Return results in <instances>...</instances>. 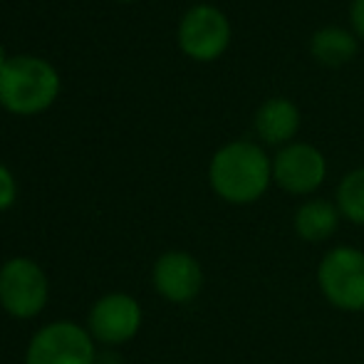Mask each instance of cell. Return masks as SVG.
<instances>
[{"instance_id": "6", "label": "cell", "mask_w": 364, "mask_h": 364, "mask_svg": "<svg viewBox=\"0 0 364 364\" xmlns=\"http://www.w3.org/2000/svg\"><path fill=\"white\" fill-rule=\"evenodd\" d=\"M233 30L228 15L211 3L191 5L178 20L176 40L186 58L196 63H213L228 50Z\"/></svg>"}, {"instance_id": "10", "label": "cell", "mask_w": 364, "mask_h": 364, "mask_svg": "<svg viewBox=\"0 0 364 364\" xmlns=\"http://www.w3.org/2000/svg\"><path fill=\"white\" fill-rule=\"evenodd\" d=\"M302 124V114L297 105L288 97H270L255 109L253 127L255 134L263 144L270 146H288L295 141Z\"/></svg>"}, {"instance_id": "11", "label": "cell", "mask_w": 364, "mask_h": 364, "mask_svg": "<svg viewBox=\"0 0 364 364\" xmlns=\"http://www.w3.org/2000/svg\"><path fill=\"white\" fill-rule=\"evenodd\" d=\"M342 213L335 201L327 198H310V201L300 203L292 216V230L302 243H327L340 228Z\"/></svg>"}, {"instance_id": "17", "label": "cell", "mask_w": 364, "mask_h": 364, "mask_svg": "<svg viewBox=\"0 0 364 364\" xmlns=\"http://www.w3.org/2000/svg\"><path fill=\"white\" fill-rule=\"evenodd\" d=\"M119 3H134V0H119Z\"/></svg>"}, {"instance_id": "13", "label": "cell", "mask_w": 364, "mask_h": 364, "mask_svg": "<svg viewBox=\"0 0 364 364\" xmlns=\"http://www.w3.org/2000/svg\"><path fill=\"white\" fill-rule=\"evenodd\" d=\"M335 203L342 218L355 225H364V166H357L345 173L335 193Z\"/></svg>"}, {"instance_id": "14", "label": "cell", "mask_w": 364, "mask_h": 364, "mask_svg": "<svg viewBox=\"0 0 364 364\" xmlns=\"http://www.w3.org/2000/svg\"><path fill=\"white\" fill-rule=\"evenodd\" d=\"M18 198V181L5 164H0V211H8Z\"/></svg>"}, {"instance_id": "16", "label": "cell", "mask_w": 364, "mask_h": 364, "mask_svg": "<svg viewBox=\"0 0 364 364\" xmlns=\"http://www.w3.org/2000/svg\"><path fill=\"white\" fill-rule=\"evenodd\" d=\"M8 58H10V55H8V53H5L3 43H0V68H3V65H5V63H8Z\"/></svg>"}, {"instance_id": "5", "label": "cell", "mask_w": 364, "mask_h": 364, "mask_svg": "<svg viewBox=\"0 0 364 364\" xmlns=\"http://www.w3.org/2000/svg\"><path fill=\"white\" fill-rule=\"evenodd\" d=\"M97 345L90 330L70 320L40 327L25 350V364H97Z\"/></svg>"}, {"instance_id": "7", "label": "cell", "mask_w": 364, "mask_h": 364, "mask_svg": "<svg viewBox=\"0 0 364 364\" xmlns=\"http://www.w3.org/2000/svg\"><path fill=\"white\" fill-rule=\"evenodd\" d=\"M144 322L139 300L129 292H107L92 305L87 315V330L95 342L105 347H119L134 340Z\"/></svg>"}, {"instance_id": "15", "label": "cell", "mask_w": 364, "mask_h": 364, "mask_svg": "<svg viewBox=\"0 0 364 364\" xmlns=\"http://www.w3.org/2000/svg\"><path fill=\"white\" fill-rule=\"evenodd\" d=\"M350 20H352V30H355V35L364 38V0H352Z\"/></svg>"}, {"instance_id": "2", "label": "cell", "mask_w": 364, "mask_h": 364, "mask_svg": "<svg viewBox=\"0 0 364 364\" xmlns=\"http://www.w3.org/2000/svg\"><path fill=\"white\" fill-rule=\"evenodd\" d=\"M60 73L40 55H13L0 68V105L13 114L45 112L60 95Z\"/></svg>"}, {"instance_id": "12", "label": "cell", "mask_w": 364, "mask_h": 364, "mask_svg": "<svg viewBox=\"0 0 364 364\" xmlns=\"http://www.w3.org/2000/svg\"><path fill=\"white\" fill-rule=\"evenodd\" d=\"M357 50H360L357 35L340 25L317 28L310 38V55L327 68H342V65L352 63Z\"/></svg>"}, {"instance_id": "8", "label": "cell", "mask_w": 364, "mask_h": 364, "mask_svg": "<svg viewBox=\"0 0 364 364\" xmlns=\"http://www.w3.org/2000/svg\"><path fill=\"white\" fill-rule=\"evenodd\" d=\"M327 159L315 144L292 141L273 156V183L290 196H310L325 183Z\"/></svg>"}, {"instance_id": "9", "label": "cell", "mask_w": 364, "mask_h": 364, "mask_svg": "<svg viewBox=\"0 0 364 364\" xmlns=\"http://www.w3.org/2000/svg\"><path fill=\"white\" fill-rule=\"evenodd\" d=\"M154 290L173 305H188L203 290V268L186 250H166L151 268Z\"/></svg>"}, {"instance_id": "1", "label": "cell", "mask_w": 364, "mask_h": 364, "mask_svg": "<svg viewBox=\"0 0 364 364\" xmlns=\"http://www.w3.org/2000/svg\"><path fill=\"white\" fill-rule=\"evenodd\" d=\"M208 183L220 201L230 206H250L260 201L273 183V159L258 141H228L211 156Z\"/></svg>"}, {"instance_id": "4", "label": "cell", "mask_w": 364, "mask_h": 364, "mask_svg": "<svg viewBox=\"0 0 364 364\" xmlns=\"http://www.w3.org/2000/svg\"><path fill=\"white\" fill-rule=\"evenodd\" d=\"M50 283L43 265L28 255H15L0 265V307L15 320H33L45 310Z\"/></svg>"}, {"instance_id": "3", "label": "cell", "mask_w": 364, "mask_h": 364, "mask_svg": "<svg viewBox=\"0 0 364 364\" xmlns=\"http://www.w3.org/2000/svg\"><path fill=\"white\" fill-rule=\"evenodd\" d=\"M317 288L335 310L364 312V250L335 245L317 265Z\"/></svg>"}]
</instances>
